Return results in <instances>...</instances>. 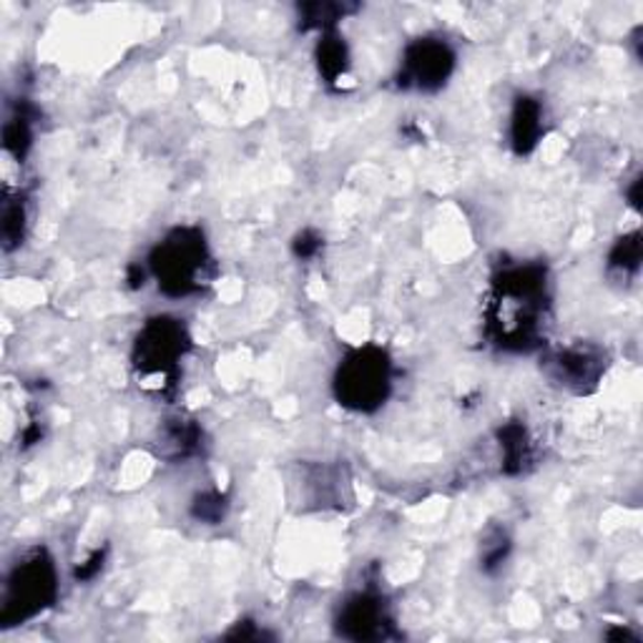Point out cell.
<instances>
[{"label": "cell", "mask_w": 643, "mask_h": 643, "mask_svg": "<svg viewBox=\"0 0 643 643\" xmlns=\"http://www.w3.org/2000/svg\"><path fill=\"white\" fill-rule=\"evenodd\" d=\"M493 330L501 347L528 350L538 337V320L546 310L543 267H511L493 282Z\"/></svg>", "instance_id": "6da1fadb"}, {"label": "cell", "mask_w": 643, "mask_h": 643, "mask_svg": "<svg viewBox=\"0 0 643 643\" xmlns=\"http://www.w3.org/2000/svg\"><path fill=\"white\" fill-rule=\"evenodd\" d=\"M149 267L157 277L159 289L169 297H186L202 289V279L210 267L204 234L194 226L174 229L153 249Z\"/></svg>", "instance_id": "7a4b0ae2"}, {"label": "cell", "mask_w": 643, "mask_h": 643, "mask_svg": "<svg viewBox=\"0 0 643 643\" xmlns=\"http://www.w3.org/2000/svg\"><path fill=\"white\" fill-rule=\"evenodd\" d=\"M58 596V576L53 558L43 548L25 554L21 564H15L6 581V599L0 621L6 626H18L33 615L43 613L53 606Z\"/></svg>", "instance_id": "3957f363"}, {"label": "cell", "mask_w": 643, "mask_h": 643, "mask_svg": "<svg viewBox=\"0 0 643 643\" xmlns=\"http://www.w3.org/2000/svg\"><path fill=\"white\" fill-rule=\"evenodd\" d=\"M389 357L379 347L350 352L334 377L340 405L357 412H373L389 395Z\"/></svg>", "instance_id": "277c9868"}, {"label": "cell", "mask_w": 643, "mask_h": 643, "mask_svg": "<svg viewBox=\"0 0 643 643\" xmlns=\"http://www.w3.org/2000/svg\"><path fill=\"white\" fill-rule=\"evenodd\" d=\"M189 347V337L184 324L171 317H157L147 328L141 330L139 340H136V367L141 375L171 377L176 373V362Z\"/></svg>", "instance_id": "5b68a950"}, {"label": "cell", "mask_w": 643, "mask_h": 643, "mask_svg": "<svg viewBox=\"0 0 643 643\" xmlns=\"http://www.w3.org/2000/svg\"><path fill=\"white\" fill-rule=\"evenodd\" d=\"M452 68H456V53L446 41L420 39L407 45L400 86L418 90H438L446 86Z\"/></svg>", "instance_id": "8992f818"}, {"label": "cell", "mask_w": 643, "mask_h": 643, "mask_svg": "<svg viewBox=\"0 0 643 643\" xmlns=\"http://www.w3.org/2000/svg\"><path fill=\"white\" fill-rule=\"evenodd\" d=\"M389 626L385 606L379 603L375 596H355L342 606V613L337 619L340 636L369 641V639H385V629Z\"/></svg>", "instance_id": "52a82bcc"}, {"label": "cell", "mask_w": 643, "mask_h": 643, "mask_svg": "<svg viewBox=\"0 0 643 643\" xmlns=\"http://www.w3.org/2000/svg\"><path fill=\"white\" fill-rule=\"evenodd\" d=\"M554 369H556V379H560L566 387L583 389L586 385H596V379H599L603 373V362L599 352L586 350V347H574V350L560 352V355L554 360Z\"/></svg>", "instance_id": "ba28073f"}, {"label": "cell", "mask_w": 643, "mask_h": 643, "mask_svg": "<svg viewBox=\"0 0 643 643\" xmlns=\"http://www.w3.org/2000/svg\"><path fill=\"white\" fill-rule=\"evenodd\" d=\"M543 108L536 101V98L531 96H521L518 101H515L513 108V121H511V143L515 153H531L536 149V143L540 139V131H543Z\"/></svg>", "instance_id": "9c48e42d"}, {"label": "cell", "mask_w": 643, "mask_h": 643, "mask_svg": "<svg viewBox=\"0 0 643 643\" xmlns=\"http://www.w3.org/2000/svg\"><path fill=\"white\" fill-rule=\"evenodd\" d=\"M317 63H320V74L330 84L347 71V45L334 31H324V39L317 45Z\"/></svg>", "instance_id": "30bf717a"}, {"label": "cell", "mask_w": 643, "mask_h": 643, "mask_svg": "<svg viewBox=\"0 0 643 643\" xmlns=\"http://www.w3.org/2000/svg\"><path fill=\"white\" fill-rule=\"evenodd\" d=\"M639 261H641V237H639V232H633V234H629V237H623V239L615 242V247L611 249V257H609L611 269L636 271Z\"/></svg>", "instance_id": "8fae6325"}, {"label": "cell", "mask_w": 643, "mask_h": 643, "mask_svg": "<svg viewBox=\"0 0 643 643\" xmlns=\"http://www.w3.org/2000/svg\"><path fill=\"white\" fill-rule=\"evenodd\" d=\"M25 232V210L21 199H8L3 210V239L6 249H13L21 244Z\"/></svg>", "instance_id": "7c38bea8"}, {"label": "cell", "mask_w": 643, "mask_h": 643, "mask_svg": "<svg viewBox=\"0 0 643 643\" xmlns=\"http://www.w3.org/2000/svg\"><path fill=\"white\" fill-rule=\"evenodd\" d=\"M31 124L29 116L18 114L11 121L6 124V149L13 153L15 159H23L25 151L31 149Z\"/></svg>", "instance_id": "4fadbf2b"}, {"label": "cell", "mask_w": 643, "mask_h": 643, "mask_svg": "<svg viewBox=\"0 0 643 643\" xmlns=\"http://www.w3.org/2000/svg\"><path fill=\"white\" fill-rule=\"evenodd\" d=\"M501 446L505 450V468L511 470V465H515L513 473L521 470L525 460V448H528V442H525V430L521 425H508V428L501 430Z\"/></svg>", "instance_id": "5bb4252c"}, {"label": "cell", "mask_w": 643, "mask_h": 643, "mask_svg": "<svg viewBox=\"0 0 643 643\" xmlns=\"http://www.w3.org/2000/svg\"><path fill=\"white\" fill-rule=\"evenodd\" d=\"M194 515L199 521H210V523H219L224 515V501L219 493H204L196 497L194 503Z\"/></svg>", "instance_id": "9a60e30c"}, {"label": "cell", "mask_w": 643, "mask_h": 643, "mask_svg": "<svg viewBox=\"0 0 643 643\" xmlns=\"http://www.w3.org/2000/svg\"><path fill=\"white\" fill-rule=\"evenodd\" d=\"M320 247H322V239L317 237L314 232H302L300 237H297V242H294L297 257H302V259H312L317 251H320Z\"/></svg>", "instance_id": "2e32d148"}, {"label": "cell", "mask_w": 643, "mask_h": 643, "mask_svg": "<svg viewBox=\"0 0 643 643\" xmlns=\"http://www.w3.org/2000/svg\"><path fill=\"white\" fill-rule=\"evenodd\" d=\"M104 566V550H96L94 556H90L84 566L76 568V581H90L98 570Z\"/></svg>", "instance_id": "e0dca14e"}]
</instances>
